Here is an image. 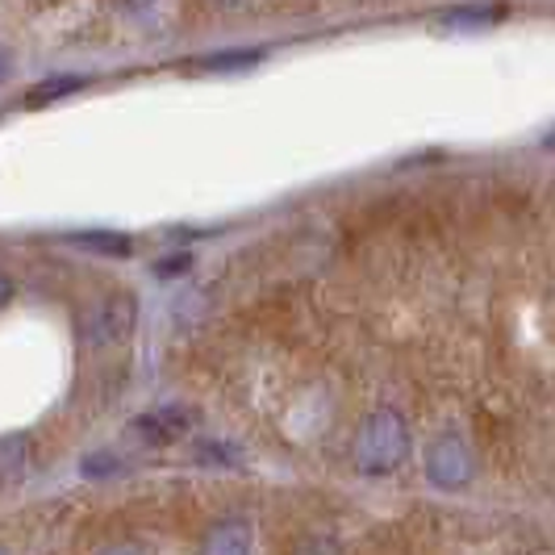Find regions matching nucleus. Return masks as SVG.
<instances>
[{"label":"nucleus","mask_w":555,"mask_h":555,"mask_svg":"<svg viewBox=\"0 0 555 555\" xmlns=\"http://www.w3.org/2000/svg\"><path fill=\"white\" fill-rule=\"evenodd\" d=\"M189 268V255H176V259H164L159 263V276H176V272H184Z\"/></svg>","instance_id":"9b49d317"},{"label":"nucleus","mask_w":555,"mask_h":555,"mask_svg":"<svg viewBox=\"0 0 555 555\" xmlns=\"http://www.w3.org/2000/svg\"><path fill=\"white\" fill-rule=\"evenodd\" d=\"M410 455V422L397 414L392 405H380L363 417L360 435H356V464L367 476L397 473Z\"/></svg>","instance_id":"f257e3e1"},{"label":"nucleus","mask_w":555,"mask_h":555,"mask_svg":"<svg viewBox=\"0 0 555 555\" xmlns=\"http://www.w3.org/2000/svg\"><path fill=\"white\" fill-rule=\"evenodd\" d=\"M426 476H430V485H439V489H464V485H473L476 476V460H473V447L464 443L460 435H439L435 443L426 447Z\"/></svg>","instance_id":"f03ea898"},{"label":"nucleus","mask_w":555,"mask_h":555,"mask_svg":"<svg viewBox=\"0 0 555 555\" xmlns=\"http://www.w3.org/2000/svg\"><path fill=\"white\" fill-rule=\"evenodd\" d=\"M4 76H9V55L0 51V80H4Z\"/></svg>","instance_id":"2eb2a0df"},{"label":"nucleus","mask_w":555,"mask_h":555,"mask_svg":"<svg viewBox=\"0 0 555 555\" xmlns=\"http://www.w3.org/2000/svg\"><path fill=\"white\" fill-rule=\"evenodd\" d=\"M501 9H489V13H480V9H464V13H451L447 22H468V26H485V22H498Z\"/></svg>","instance_id":"9d476101"},{"label":"nucleus","mask_w":555,"mask_h":555,"mask_svg":"<svg viewBox=\"0 0 555 555\" xmlns=\"http://www.w3.org/2000/svg\"><path fill=\"white\" fill-rule=\"evenodd\" d=\"M0 555H9V552H4V547H0Z\"/></svg>","instance_id":"dca6fc26"},{"label":"nucleus","mask_w":555,"mask_h":555,"mask_svg":"<svg viewBox=\"0 0 555 555\" xmlns=\"http://www.w3.org/2000/svg\"><path fill=\"white\" fill-rule=\"evenodd\" d=\"M80 243L83 247H92V250H109V255H126V250H130V238L109 234V230H101V234H83Z\"/></svg>","instance_id":"6e6552de"},{"label":"nucleus","mask_w":555,"mask_h":555,"mask_svg":"<svg viewBox=\"0 0 555 555\" xmlns=\"http://www.w3.org/2000/svg\"><path fill=\"white\" fill-rule=\"evenodd\" d=\"M250 547H255V534L247 518H218L201 534L196 555H250Z\"/></svg>","instance_id":"20e7f679"},{"label":"nucleus","mask_w":555,"mask_h":555,"mask_svg":"<svg viewBox=\"0 0 555 555\" xmlns=\"http://www.w3.org/2000/svg\"><path fill=\"white\" fill-rule=\"evenodd\" d=\"M13 293H17V284H13V276H9L4 268H0V309L13 301Z\"/></svg>","instance_id":"f8f14e48"},{"label":"nucleus","mask_w":555,"mask_h":555,"mask_svg":"<svg viewBox=\"0 0 555 555\" xmlns=\"http://www.w3.org/2000/svg\"><path fill=\"white\" fill-rule=\"evenodd\" d=\"M189 426V414H180V410H171V414H151L139 422V430H151V439H176L180 430Z\"/></svg>","instance_id":"423d86ee"},{"label":"nucleus","mask_w":555,"mask_h":555,"mask_svg":"<svg viewBox=\"0 0 555 555\" xmlns=\"http://www.w3.org/2000/svg\"><path fill=\"white\" fill-rule=\"evenodd\" d=\"M101 555H151L142 543H117V547H109V552H101Z\"/></svg>","instance_id":"ddd939ff"},{"label":"nucleus","mask_w":555,"mask_h":555,"mask_svg":"<svg viewBox=\"0 0 555 555\" xmlns=\"http://www.w3.org/2000/svg\"><path fill=\"white\" fill-rule=\"evenodd\" d=\"M543 146H547V151H555V126L547 130V134H543Z\"/></svg>","instance_id":"4468645a"},{"label":"nucleus","mask_w":555,"mask_h":555,"mask_svg":"<svg viewBox=\"0 0 555 555\" xmlns=\"http://www.w3.org/2000/svg\"><path fill=\"white\" fill-rule=\"evenodd\" d=\"M134 322H139L134 297L130 293H117V297H105L101 306H92L83 313L80 334L88 343H96V347H109V343H121L126 334L134 331Z\"/></svg>","instance_id":"7ed1b4c3"},{"label":"nucleus","mask_w":555,"mask_h":555,"mask_svg":"<svg viewBox=\"0 0 555 555\" xmlns=\"http://www.w3.org/2000/svg\"><path fill=\"white\" fill-rule=\"evenodd\" d=\"M209 67H247V63H259V51H234V55H214L205 59Z\"/></svg>","instance_id":"1a4fd4ad"},{"label":"nucleus","mask_w":555,"mask_h":555,"mask_svg":"<svg viewBox=\"0 0 555 555\" xmlns=\"http://www.w3.org/2000/svg\"><path fill=\"white\" fill-rule=\"evenodd\" d=\"M29 468V443L22 435H9V439H0V489H9V485H17Z\"/></svg>","instance_id":"39448f33"},{"label":"nucleus","mask_w":555,"mask_h":555,"mask_svg":"<svg viewBox=\"0 0 555 555\" xmlns=\"http://www.w3.org/2000/svg\"><path fill=\"white\" fill-rule=\"evenodd\" d=\"M80 88V80H72V76H55V80L38 83V88H29L26 92V105H51V101H59V96H67V92H76Z\"/></svg>","instance_id":"0eeeda50"}]
</instances>
